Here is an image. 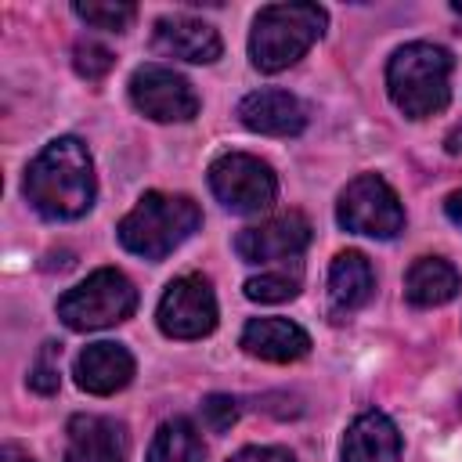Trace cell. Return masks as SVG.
I'll return each instance as SVG.
<instances>
[{
    "instance_id": "obj_1",
    "label": "cell",
    "mask_w": 462,
    "mask_h": 462,
    "mask_svg": "<svg viewBox=\"0 0 462 462\" xmlns=\"http://www.w3.org/2000/svg\"><path fill=\"white\" fill-rule=\"evenodd\" d=\"M25 199L47 220H76L94 206V162L79 137H54L25 170Z\"/></svg>"
},
{
    "instance_id": "obj_2",
    "label": "cell",
    "mask_w": 462,
    "mask_h": 462,
    "mask_svg": "<svg viewBox=\"0 0 462 462\" xmlns=\"http://www.w3.org/2000/svg\"><path fill=\"white\" fill-rule=\"evenodd\" d=\"M390 101L408 119H430L448 108L451 97V54L437 43H404L386 65Z\"/></svg>"
},
{
    "instance_id": "obj_3",
    "label": "cell",
    "mask_w": 462,
    "mask_h": 462,
    "mask_svg": "<svg viewBox=\"0 0 462 462\" xmlns=\"http://www.w3.org/2000/svg\"><path fill=\"white\" fill-rule=\"evenodd\" d=\"M199 224H202V213L188 195L144 191L137 206L119 220L116 235L126 253L144 260H162L180 242H188L199 231Z\"/></svg>"
},
{
    "instance_id": "obj_4",
    "label": "cell",
    "mask_w": 462,
    "mask_h": 462,
    "mask_svg": "<svg viewBox=\"0 0 462 462\" xmlns=\"http://www.w3.org/2000/svg\"><path fill=\"white\" fill-rule=\"evenodd\" d=\"M325 25L328 14L318 4H267L253 18L249 58L260 72H282L321 40Z\"/></svg>"
},
{
    "instance_id": "obj_5",
    "label": "cell",
    "mask_w": 462,
    "mask_h": 462,
    "mask_svg": "<svg viewBox=\"0 0 462 462\" xmlns=\"http://www.w3.org/2000/svg\"><path fill=\"white\" fill-rule=\"evenodd\" d=\"M134 310H137V289L116 267H101V271L87 274L79 285H72L58 300V318L72 332H94V328L119 325Z\"/></svg>"
},
{
    "instance_id": "obj_6",
    "label": "cell",
    "mask_w": 462,
    "mask_h": 462,
    "mask_svg": "<svg viewBox=\"0 0 462 462\" xmlns=\"http://www.w3.org/2000/svg\"><path fill=\"white\" fill-rule=\"evenodd\" d=\"M209 191L231 213H263L278 195L274 170L249 152H224L209 162Z\"/></svg>"
},
{
    "instance_id": "obj_7",
    "label": "cell",
    "mask_w": 462,
    "mask_h": 462,
    "mask_svg": "<svg viewBox=\"0 0 462 462\" xmlns=\"http://www.w3.org/2000/svg\"><path fill=\"white\" fill-rule=\"evenodd\" d=\"M339 227L368 238H393L404 227V206L379 173H357L336 202Z\"/></svg>"
},
{
    "instance_id": "obj_8",
    "label": "cell",
    "mask_w": 462,
    "mask_h": 462,
    "mask_svg": "<svg viewBox=\"0 0 462 462\" xmlns=\"http://www.w3.org/2000/svg\"><path fill=\"white\" fill-rule=\"evenodd\" d=\"M159 328L170 339H202L217 328V296L209 278L202 274H180L166 285L159 310H155Z\"/></svg>"
},
{
    "instance_id": "obj_9",
    "label": "cell",
    "mask_w": 462,
    "mask_h": 462,
    "mask_svg": "<svg viewBox=\"0 0 462 462\" xmlns=\"http://www.w3.org/2000/svg\"><path fill=\"white\" fill-rule=\"evenodd\" d=\"M130 101L141 116L155 119V123H188L199 116V94L195 87L166 69V65H137L130 76Z\"/></svg>"
},
{
    "instance_id": "obj_10",
    "label": "cell",
    "mask_w": 462,
    "mask_h": 462,
    "mask_svg": "<svg viewBox=\"0 0 462 462\" xmlns=\"http://www.w3.org/2000/svg\"><path fill=\"white\" fill-rule=\"evenodd\" d=\"M310 245V220L296 209L267 217L235 235V253L245 263H285Z\"/></svg>"
},
{
    "instance_id": "obj_11",
    "label": "cell",
    "mask_w": 462,
    "mask_h": 462,
    "mask_svg": "<svg viewBox=\"0 0 462 462\" xmlns=\"http://www.w3.org/2000/svg\"><path fill=\"white\" fill-rule=\"evenodd\" d=\"M152 47L162 58H177V61H191V65H209L224 51L220 32L209 22L191 18V14H166V18H159L155 32H152Z\"/></svg>"
},
{
    "instance_id": "obj_12",
    "label": "cell",
    "mask_w": 462,
    "mask_h": 462,
    "mask_svg": "<svg viewBox=\"0 0 462 462\" xmlns=\"http://www.w3.org/2000/svg\"><path fill=\"white\" fill-rule=\"evenodd\" d=\"M238 119L245 130L253 134H267V137H296L307 126V108L296 94L289 90H253L238 101Z\"/></svg>"
},
{
    "instance_id": "obj_13",
    "label": "cell",
    "mask_w": 462,
    "mask_h": 462,
    "mask_svg": "<svg viewBox=\"0 0 462 462\" xmlns=\"http://www.w3.org/2000/svg\"><path fill=\"white\" fill-rule=\"evenodd\" d=\"M126 430L108 415H72L65 426V462H126Z\"/></svg>"
},
{
    "instance_id": "obj_14",
    "label": "cell",
    "mask_w": 462,
    "mask_h": 462,
    "mask_svg": "<svg viewBox=\"0 0 462 462\" xmlns=\"http://www.w3.org/2000/svg\"><path fill=\"white\" fill-rule=\"evenodd\" d=\"M72 375H76L79 390H87L94 397H108V393L130 386V379H134V354L123 343H108V339L90 343V346L79 350Z\"/></svg>"
},
{
    "instance_id": "obj_15",
    "label": "cell",
    "mask_w": 462,
    "mask_h": 462,
    "mask_svg": "<svg viewBox=\"0 0 462 462\" xmlns=\"http://www.w3.org/2000/svg\"><path fill=\"white\" fill-rule=\"evenodd\" d=\"M372 289H375V274H372L368 256L357 249L336 253V260L328 267V318L346 321L350 314H357L368 303Z\"/></svg>"
},
{
    "instance_id": "obj_16",
    "label": "cell",
    "mask_w": 462,
    "mask_h": 462,
    "mask_svg": "<svg viewBox=\"0 0 462 462\" xmlns=\"http://www.w3.org/2000/svg\"><path fill=\"white\" fill-rule=\"evenodd\" d=\"M242 350L271 365H289L310 350V336L289 318H253L242 328Z\"/></svg>"
},
{
    "instance_id": "obj_17",
    "label": "cell",
    "mask_w": 462,
    "mask_h": 462,
    "mask_svg": "<svg viewBox=\"0 0 462 462\" xmlns=\"http://www.w3.org/2000/svg\"><path fill=\"white\" fill-rule=\"evenodd\" d=\"M343 462H401V433L390 415L365 411L343 433Z\"/></svg>"
},
{
    "instance_id": "obj_18",
    "label": "cell",
    "mask_w": 462,
    "mask_h": 462,
    "mask_svg": "<svg viewBox=\"0 0 462 462\" xmlns=\"http://www.w3.org/2000/svg\"><path fill=\"white\" fill-rule=\"evenodd\" d=\"M458 271L444 256H419L404 274V296L411 307H440L455 300Z\"/></svg>"
},
{
    "instance_id": "obj_19",
    "label": "cell",
    "mask_w": 462,
    "mask_h": 462,
    "mask_svg": "<svg viewBox=\"0 0 462 462\" xmlns=\"http://www.w3.org/2000/svg\"><path fill=\"white\" fill-rule=\"evenodd\" d=\"M144 462H206V448L199 430L188 419H170L155 430L152 444H148V458Z\"/></svg>"
},
{
    "instance_id": "obj_20",
    "label": "cell",
    "mask_w": 462,
    "mask_h": 462,
    "mask_svg": "<svg viewBox=\"0 0 462 462\" xmlns=\"http://www.w3.org/2000/svg\"><path fill=\"white\" fill-rule=\"evenodd\" d=\"M72 11L90 25V29H105V32H126L130 29V22L137 18V7L134 4H123V0H76L72 4Z\"/></svg>"
},
{
    "instance_id": "obj_21",
    "label": "cell",
    "mask_w": 462,
    "mask_h": 462,
    "mask_svg": "<svg viewBox=\"0 0 462 462\" xmlns=\"http://www.w3.org/2000/svg\"><path fill=\"white\" fill-rule=\"evenodd\" d=\"M242 292L253 300V303H285L300 292V274H289V271H267V274H256L242 285Z\"/></svg>"
},
{
    "instance_id": "obj_22",
    "label": "cell",
    "mask_w": 462,
    "mask_h": 462,
    "mask_svg": "<svg viewBox=\"0 0 462 462\" xmlns=\"http://www.w3.org/2000/svg\"><path fill=\"white\" fill-rule=\"evenodd\" d=\"M72 65L83 79H105L108 69L116 65V54L101 40H79L76 51H72Z\"/></svg>"
},
{
    "instance_id": "obj_23",
    "label": "cell",
    "mask_w": 462,
    "mask_h": 462,
    "mask_svg": "<svg viewBox=\"0 0 462 462\" xmlns=\"http://www.w3.org/2000/svg\"><path fill=\"white\" fill-rule=\"evenodd\" d=\"M58 361H61V343H43L40 346V354H36V361H32V368H29V386L36 390V393H54L58 390V383H61V375H58Z\"/></svg>"
},
{
    "instance_id": "obj_24",
    "label": "cell",
    "mask_w": 462,
    "mask_h": 462,
    "mask_svg": "<svg viewBox=\"0 0 462 462\" xmlns=\"http://www.w3.org/2000/svg\"><path fill=\"white\" fill-rule=\"evenodd\" d=\"M235 419H238V404H235V397H227V393H209V397L202 401V422H206L213 433L231 430Z\"/></svg>"
},
{
    "instance_id": "obj_25",
    "label": "cell",
    "mask_w": 462,
    "mask_h": 462,
    "mask_svg": "<svg viewBox=\"0 0 462 462\" xmlns=\"http://www.w3.org/2000/svg\"><path fill=\"white\" fill-rule=\"evenodd\" d=\"M227 462H296L285 448H260V444H253V448H242V451H235Z\"/></svg>"
},
{
    "instance_id": "obj_26",
    "label": "cell",
    "mask_w": 462,
    "mask_h": 462,
    "mask_svg": "<svg viewBox=\"0 0 462 462\" xmlns=\"http://www.w3.org/2000/svg\"><path fill=\"white\" fill-rule=\"evenodd\" d=\"M444 213H448V220H451V224H458V227H462V188H458V191H451V195L444 199Z\"/></svg>"
},
{
    "instance_id": "obj_27",
    "label": "cell",
    "mask_w": 462,
    "mask_h": 462,
    "mask_svg": "<svg viewBox=\"0 0 462 462\" xmlns=\"http://www.w3.org/2000/svg\"><path fill=\"white\" fill-rule=\"evenodd\" d=\"M0 462H36L25 448H18V444H4L0 448Z\"/></svg>"
},
{
    "instance_id": "obj_28",
    "label": "cell",
    "mask_w": 462,
    "mask_h": 462,
    "mask_svg": "<svg viewBox=\"0 0 462 462\" xmlns=\"http://www.w3.org/2000/svg\"><path fill=\"white\" fill-rule=\"evenodd\" d=\"M451 7H455V11H458V14H462V0H458V4H451Z\"/></svg>"
}]
</instances>
